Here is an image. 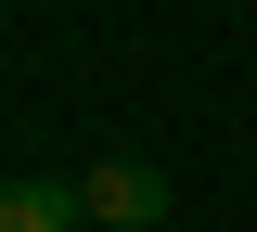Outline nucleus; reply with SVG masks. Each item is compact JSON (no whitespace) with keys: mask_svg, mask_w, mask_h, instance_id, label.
<instances>
[{"mask_svg":"<svg viewBox=\"0 0 257 232\" xmlns=\"http://www.w3.org/2000/svg\"><path fill=\"white\" fill-rule=\"evenodd\" d=\"M77 194H90V219H103V232H155L167 206H180V194H167V168H155V155H103L90 181H77Z\"/></svg>","mask_w":257,"mask_h":232,"instance_id":"f257e3e1","label":"nucleus"},{"mask_svg":"<svg viewBox=\"0 0 257 232\" xmlns=\"http://www.w3.org/2000/svg\"><path fill=\"white\" fill-rule=\"evenodd\" d=\"M77 219H90V194H77V181H52V168L0 181V232H77Z\"/></svg>","mask_w":257,"mask_h":232,"instance_id":"f03ea898","label":"nucleus"}]
</instances>
